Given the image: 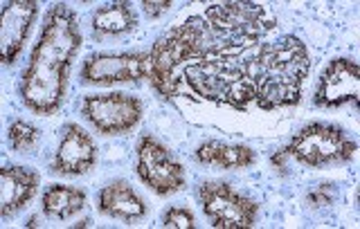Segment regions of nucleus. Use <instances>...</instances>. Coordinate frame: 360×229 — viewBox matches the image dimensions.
<instances>
[{"label": "nucleus", "mask_w": 360, "mask_h": 229, "mask_svg": "<svg viewBox=\"0 0 360 229\" xmlns=\"http://www.w3.org/2000/svg\"><path fill=\"white\" fill-rule=\"evenodd\" d=\"M82 45V32L72 7L52 5L43 20L39 41L20 77V99L34 115H52L68 93L72 59Z\"/></svg>", "instance_id": "1"}, {"label": "nucleus", "mask_w": 360, "mask_h": 229, "mask_svg": "<svg viewBox=\"0 0 360 229\" xmlns=\"http://www.w3.org/2000/svg\"><path fill=\"white\" fill-rule=\"evenodd\" d=\"M241 65L255 86V104L262 110L288 108L302 101L311 56L297 37L286 34L273 43H259Z\"/></svg>", "instance_id": "2"}, {"label": "nucleus", "mask_w": 360, "mask_h": 229, "mask_svg": "<svg viewBox=\"0 0 360 229\" xmlns=\"http://www.w3.org/2000/svg\"><path fill=\"white\" fill-rule=\"evenodd\" d=\"M239 54L228 43L221 41L205 16H189L185 22L165 32L160 39L153 43L149 50L151 86L165 99L180 97L183 93V79L178 74L180 65H187L191 61L214 59V56H234Z\"/></svg>", "instance_id": "3"}, {"label": "nucleus", "mask_w": 360, "mask_h": 229, "mask_svg": "<svg viewBox=\"0 0 360 229\" xmlns=\"http://www.w3.org/2000/svg\"><path fill=\"white\" fill-rule=\"evenodd\" d=\"M183 81L200 99L217 106L245 110L255 101V86L248 79L241 63L232 56L191 61L183 67Z\"/></svg>", "instance_id": "4"}, {"label": "nucleus", "mask_w": 360, "mask_h": 229, "mask_svg": "<svg viewBox=\"0 0 360 229\" xmlns=\"http://www.w3.org/2000/svg\"><path fill=\"white\" fill-rule=\"evenodd\" d=\"M202 16L214 34L236 52L252 48L277 27L275 14L259 3H217L210 5Z\"/></svg>", "instance_id": "5"}, {"label": "nucleus", "mask_w": 360, "mask_h": 229, "mask_svg": "<svg viewBox=\"0 0 360 229\" xmlns=\"http://www.w3.org/2000/svg\"><path fill=\"white\" fill-rule=\"evenodd\" d=\"M284 151L288 157H292L304 166L322 169L329 164L352 162L358 151V144L340 126L313 122L292 135V140Z\"/></svg>", "instance_id": "6"}, {"label": "nucleus", "mask_w": 360, "mask_h": 229, "mask_svg": "<svg viewBox=\"0 0 360 229\" xmlns=\"http://www.w3.org/2000/svg\"><path fill=\"white\" fill-rule=\"evenodd\" d=\"M196 196L212 227L217 229H252L257 225L259 202L239 193L230 182H202Z\"/></svg>", "instance_id": "7"}, {"label": "nucleus", "mask_w": 360, "mask_h": 229, "mask_svg": "<svg viewBox=\"0 0 360 229\" xmlns=\"http://www.w3.org/2000/svg\"><path fill=\"white\" fill-rule=\"evenodd\" d=\"M135 171H138V178L158 196H172L185 189V166L153 135H144L140 140Z\"/></svg>", "instance_id": "8"}, {"label": "nucleus", "mask_w": 360, "mask_h": 229, "mask_svg": "<svg viewBox=\"0 0 360 229\" xmlns=\"http://www.w3.org/2000/svg\"><path fill=\"white\" fill-rule=\"evenodd\" d=\"M82 115L104 135H124L140 124L144 104L140 97L127 93L88 95L82 101Z\"/></svg>", "instance_id": "9"}, {"label": "nucleus", "mask_w": 360, "mask_h": 229, "mask_svg": "<svg viewBox=\"0 0 360 229\" xmlns=\"http://www.w3.org/2000/svg\"><path fill=\"white\" fill-rule=\"evenodd\" d=\"M151 63L149 52H117V54H93L82 67V81L90 86L110 84H135L149 79Z\"/></svg>", "instance_id": "10"}, {"label": "nucleus", "mask_w": 360, "mask_h": 229, "mask_svg": "<svg viewBox=\"0 0 360 229\" xmlns=\"http://www.w3.org/2000/svg\"><path fill=\"white\" fill-rule=\"evenodd\" d=\"M315 106L320 108H338L345 104L360 106V67L354 59L329 61L320 74L318 88H315Z\"/></svg>", "instance_id": "11"}, {"label": "nucleus", "mask_w": 360, "mask_h": 229, "mask_svg": "<svg viewBox=\"0 0 360 229\" xmlns=\"http://www.w3.org/2000/svg\"><path fill=\"white\" fill-rule=\"evenodd\" d=\"M97 162V146L88 131L79 124H68L61 135V142L52 157V174L72 178L93 171Z\"/></svg>", "instance_id": "12"}, {"label": "nucleus", "mask_w": 360, "mask_h": 229, "mask_svg": "<svg viewBox=\"0 0 360 229\" xmlns=\"http://www.w3.org/2000/svg\"><path fill=\"white\" fill-rule=\"evenodd\" d=\"M37 14L39 3H34V0H9L5 3L3 20H0V59L5 65H11L18 59Z\"/></svg>", "instance_id": "13"}, {"label": "nucleus", "mask_w": 360, "mask_h": 229, "mask_svg": "<svg viewBox=\"0 0 360 229\" xmlns=\"http://www.w3.org/2000/svg\"><path fill=\"white\" fill-rule=\"evenodd\" d=\"M39 185V171L14 164L3 166V171H0V218L7 221L20 209H25L30 200L37 196Z\"/></svg>", "instance_id": "14"}, {"label": "nucleus", "mask_w": 360, "mask_h": 229, "mask_svg": "<svg viewBox=\"0 0 360 229\" xmlns=\"http://www.w3.org/2000/svg\"><path fill=\"white\" fill-rule=\"evenodd\" d=\"M97 209L101 216L122 223H135L146 216L144 200L127 180H112L106 187H101L97 196Z\"/></svg>", "instance_id": "15"}, {"label": "nucleus", "mask_w": 360, "mask_h": 229, "mask_svg": "<svg viewBox=\"0 0 360 229\" xmlns=\"http://www.w3.org/2000/svg\"><path fill=\"white\" fill-rule=\"evenodd\" d=\"M194 157L200 164L221 166V169H245V166H252L257 162V153L250 146L228 144V142H221V140L202 142L196 148Z\"/></svg>", "instance_id": "16"}, {"label": "nucleus", "mask_w": 360, "mask_h": 229, "mask_svg": "<svg viewBox=\"0 0 360 229\" xmlns=\"http://www.w3.org/2000/svg\"><path fill=\"white\" fill-rule=\"evenodd\" d=\"M86 207V191L68 185H50L41 196V209L52 221H68Z\"/></svg>", "instance_id": "17"}, {"label": "nucleus", "mask_w": 360, "mask_h": 229, "mask_svg": "<svg viewBox=\"0 0 360 229\" xmlns=\"http://www.w3.org/2000/svg\"><path fill=\"white\" fill-rule=\"evenodd\" d=\"M90 25H93L97 39L120 37V34H129L138 27V16H135L131 3H110L95 9Z\"/></svg>", "instance_id": "18"}, {"label": "nucleus", "mask_w": 360, "mask_h": 229, "mask_svg": "<svg viewBox=\"0 0 360 229\" xmlns=\"http://www.w3.org/2000/svg\"><path fill=\"white\" fill-rule=\"evenodd\" d=\"M39 137H41V131L37 129V126H32L30 122H25V119H14L9 124V129H7L9 146L14 148L16 153L32 151V148L39 144Z\"/></svg>", "instance_id": "19"}, {"label": "nucleus", "mask_w": 360, "mask_h": 229, "mask_svg": "<svg viewBox=\"0 0 360 229\" xmlns=\"http://www.w3.org/2000/svg\"><path fill=\"white\" fill-rule=\"evenodd\" d=\"M162 227L165 229H196V218L189 209L172 207L162 216Z\"/></svg>", "instance_id": "20"}, {"label": "nucleus", "mask_w": 360, "mask_h": 229, "mask_svg": "<svg viewBox=\"0 0 360 229\" xmlns=\"http://www.w3.org/2000/svg\"><path fill=\"white\" fill-rule=\"evenodd\" d=\"M307 204H311V207H329V204L333 202V187L329 185V182H322V185H318L313 191L307 193Z\"/></svg>", "instance_id": "21"}, {"label": "nucleus", "mask_w": 360, "mask_h": 229, "mask_svg": "<svg viewBox=\"0 0 360 229\" xmlns=\"http://www.w3.org/2000/svg\"><path fill=\"white\" fill-rule=\"evenodd\" d=\"M174 3H169V0H142V9H144V14L149 16V18H158V16H162L167 9H172Z\"/></svg>", "instance_id": "22"}, {"label": "nucleus", "mask_w": 360, "mask_h": 229, "mask_svg": "<svg viewBox=\"0 0 360 229\" xmlns=\"http://www.w3.org/2000/svg\"><path fill=\"white\" fill-rule=\"evenodd\" d=\"M270 164H273L277 169L279 176H286V169H288V155L284 148H279V151H275L273 155H270Z\"/></svg>", "instance_id": "23"}, {"label": "nucleus", "mask_w": 360, "mask_h": 229, "mask_svg": "<svg viewBox=\"0 0 360 229\" xmlns=\"http://www.w3.org/2000/svg\"><path fill=\"white\" fill-rule=\"evenodd\" d=\"M25 227H41V223H39V216H32V218L25 223Z\"/></svg>", "instance_id": "24"}, {"label": "nucleus", "mask_w": 360, "mask_h": 229, "mask_svg": "<svg viewBox=\"0 0 360 229\" xmlns=\"http://www.w3.org/2000/svg\"><path fill=\"white\" fill-rule=\"evenodd\" d=\"M88 225H90V221H88V218H84L82 223H77L75 227H88Z\"/></svg>", "instance_id": "25"}]
</instances>
